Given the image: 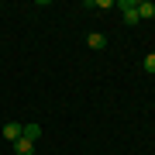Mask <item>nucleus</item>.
Wrapping results in <instances>:
<instances>
[{
	"label": "nucleus",
	"instance_id": "423d86ee",
	"mask_svg": "<svg viewBox=\"0 0 155 155\" xmlns=\"http://www.w3.org/2000/svg\"><path fill=\"white\" fill-rule=\"evenodd\" d=\"M138 17H141V21L155 17V4H152V0H141V4H138Z\"/></svg>",
	"mask_w": 155,
	"mask_h": 155
},
{
	"label": "nucleus",
	"instance_id": "7ed1b4c3",
	"mask_svg": "<svg viewBox=\"0 0 155 155\" xmlns=\"http://www.w3.org/2000/svg\"><path fill=\"white\" fill-rule=\"evenodd\" d=\"M24 138H28V141H38L41 138V124L38 121H24Z\"/></svg>",
	"mask_w": 155,
	"mask_h": 155
},
{
	"label": "nucleus",
	"instance_id": "f257e3e1",
	"mask_svg": "<svg viewBox=\"0 0 155 155\" xmlns=\"http://www.w3.org/2000/svg\"><path fill=\"white\" fill-rule=\"evenodd\" d=\"M121 17H124V24H138L141 17H138V4H134V0H121Z\"/></svg>",
	"mask_w": 155,
	"mask_h": 155
},
{
	"label": "nucleus",
	"instance_id": "39448f33",
	"mask_svg": "<svg viewBox=\"0 0 155 155\" xmlns=\"http://www.w3.org/2000/svg\"><path fill=\"white\" fill-rule=\"evenodd\" d=\"M86 45H90V48H93V52H100V48H104V45H107V35H100V31L86 35Z\"/></svg>",
	"mask_w": 155,
	"mask_h": 155
},
{
	"label": "nucleus",
	"instance_id": "6e6552de",
	"mask_svg": "<svg viewBox=\"0 0 155 155\" xmlns=\"http://www.w3.org/2000/svg\"><path fill=\"white\" fill-rule=\"evenodd\" d=\"M93 7H100V11H114L117 4H114V0H93Z\"/></svg>",
	"mask_w": 155,
	"mask_h": 155
},
{
	"label": "nucleus",
	"instance_id": "20e7f679",
	"mask_svg": "<svg viewBox=\"0 0 155 155\" xmlns=\"http://www.w3.org/2000/svg\"><path fill=\"white\" fill-rule=\"evenodd\" d=\"M14 152H17V155H35V141H28V138L21 134V138L14 141Z\"/></svg>",
	"mask_w": 155,
	"mask_h": 155
},
{
	"label": "nucleus",
	"instance_id": "f03ea898",
	"mask_svg": "<svg viewBox=\"0 0 155 155\" xmlns=\"http://www.w3.org/2000/svg\"><path fill=\"white\" fill-rule=\"evenodd\" d=\"M21 134H24V124H21V121H7V124H4V138H7V141H17Z\"/></svg>",
	"mask_w": 155,
	"mask_h": 155
},
{
	"label": "nucleus",
	"instance_id": "0eeeda50",
	"mask_svg": "<svg viewBox=\"0 0 155 155\" xmlns=\"http://www.w3.org/2000/svg\"><path fill=\"white\" fill-rule=\"evenodd\" d=\"M141 66H145V72H155V52H148V55H145Z\"/></svg>",
	"mask_w": 155,
	"mask_h": 155
}]
</instances>
